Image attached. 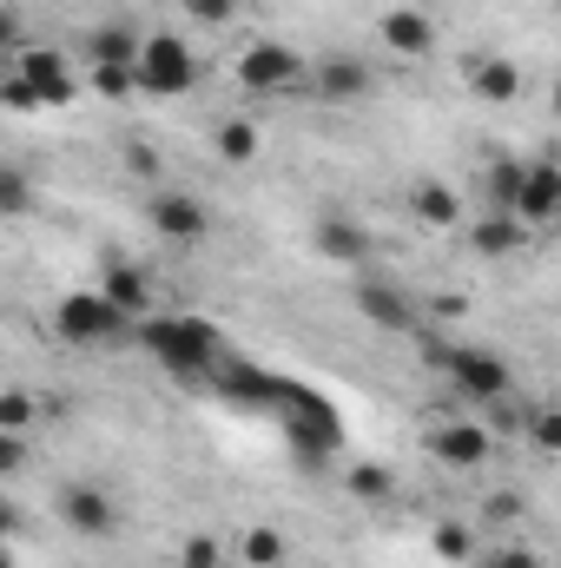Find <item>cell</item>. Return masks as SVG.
Here are the masks:
<instances>
[{
	"instance_id": "cell-1",
	"label": "cell",
	"mask_w": 561,
	"mask_h": 568,
	"mask_svg": "<svg viewBox=\"0 0 561 568\" xmlns=\"http://www.w3.org/2000/svg\"><path fill=\"white\" fill-rule=\"evenodd\" d=\"M198 87V53L185 33H140V53H133V93L152 100H178Z\"/></svg>"
},
{
	"instance_id": "cell-2",
	"label": "cell",
	"mask_w": 561,
	"mask_h": 568,
	"mask_svg": "<svg viewBox=\"0 0 561 568\" xmlns=\"http://www.w3.org/2000/svg\"><path fill=\"white\" fill-rule=\"evenodd\" d=\"M73 93H80V73L53 47H27L20 53V73H7V100L13 106H67Z\"/></svg>"
},
{
	"instance_id": "cell-3",
	"label": "cell",
	"mask_w": 561,
	"mask_h": 568,
	"mask_svg": "<svg viewBox=\"0 0 561 568\" xmlns=\"http://www.w3.org/2000/svg\"><path fill=\"white\" fill-rule=\"evenodd\" d=\"M126 324H133V317H120L100 291H67V297L53 304V331H60V344H120Z\"/></svg>"
},
{
	"instance_id": "cell-4",
	"label": "cell",
	"mask_w": 561,
	"mask_h": 568,
	"mask_svg": "<svg viewBox=\"0 0 561 568\" xmlns=\"http://www.w3.org/2000/svg\"><path fill=\"white\" fill-rule=\"evenodd\" d=\"M140 337L178 371H205L218 357V331L212 324H192V317H140Z\"/></svg>"
},
{
	"instance_id": "cell-5",
	"label": "cell",
	"mask_w": 561,
	"mask_h": 568,
	"mask_svg": "<svg viewBox=\"0 0 561 568\" xmlns=\"http://www.w3.org/2000/svg\"><path fill=\"white\" fill-rule=\"evenodd\" d=\"M145 225L165 239V245H205L212 239V212H205V199H192V192H178V185H159L152 199H145Z\"/></svg>"
},
{
	"instance_id": "cell-6",
	"label": "cell",
	"mask_w": 561,
	"mask_h": 568,
	"mask_svg": "<svg viewBox=\"0 0 561 568\" xmlns=\"http://www.w3.org/2000/svg\"><path fill=\"white\" fill-rule=\"evenodd\" d=\"M304 73H310V60L284 40H252L238 53V87L245 93H290V87H304Z\"/></svg>"
},
{
	"instance_id": "cell-7",
	"label": "cell",
	"mask_w": 561,
	"mask_h": 568,
	"mask_svg": "<svg viewBox=\"0 0 561 568\" xmlns=\"http://www.w3.org/2000/svg\"><path fill=\"white\" fill-rule=\"evenodd\" d=\"M442 371H449L456 397H469V404H502V397L516 390L509 364H502V357H489V351H476V344H456V351H442Z\"/></svg>"
},
{
	"instance_id": "cell-8",
	"label": "cell",
	"mask_w": 561,
	"mask_h": 568,
	"mask_svg": "<svg viewBox=\"0 0 561 568\" xmlns=\"http://www.w3.org/2000/svg\"><path fill=\"white\" fill-rule=\"evenodd\" d=\"M53 509H60V523H67L80 542H113V536H120V503H113V489H100V483H67V489L53 496Z\"/></svg>"
},
{
	"instance_id": "cell-9",
	"label": "cell",
	"mask_w": 561,
	"mask_h": 568,
	"mask_svg": "<svg viewBox=\"0 0 561 568\" xmlns=\"http://www.w3.org/2000/svg\"><path fill=\"white\" fill-rule=\"evenodd\" d=\"M350 304H357V317H364V324H377V331H390V337L417 331V304H410V291H404V284L357 278V284H350Z\"/></svg>"
},
{
	"instance_id": "cell-10",
	"label": "cell",
	"mask_w": 561,
	"mask_h": 568,
	"mask_svg": "<svg viewBox=\"0 0 561 568\" xmlns=\"http://www.w3.org/2000/svg\"><path fill=\"white\" fill-rule=\"evenodd\" d=\"M529 232H542V225H555L561 212V165L555 159H529L522 165V185H516V205H509Z\"/></svg>"
},
{
	"instance_id": "cell-11",
	"label": "cell",
	"mask_w": 561,
	"mask_h": 568,
	"mask_svg": "<svg viewBox=\"0 0 561 568\" xmlns=\"http://www.w3.org/2000/svg\"><path fill=\"white\" fill-rule=\"evenodd\" d=\"M404 212L417 219L422 232H456L462 225V199H456V185L449 179H410V192H404Z\"/></svg>"
},
{
	"instance_id": "cell-12",
	"label": "cell",
	"mask_w": 561,
	"mask_h": 568,
	"mask_svg": "<svg viewBox=\"0 0 561 568\" xmlns=\"http://www.w3.org/2000/svg\"><path fill=\"white\" fill-rule=\"evenodd\" d=\"M304 87H317L324 100L344 106V100H364V93H370V67H364L357 53H330V60H317V67L304 73Z\"/></svg>"
},
{
	"instance_id": "cell-13",
	"label": "cell",
	"mask_w": 561,
	"mask_h": 568,
	"mask_svg": "<svg viewBox=\"0 0 561 568\" xmlns=\"http://www.w3.org/2000/svg\"><path fill=\"white\" fill-rule=\"evenodd\" d=\"M384 47L404 53V60H429L436 53V20L422 7H390L384 13Z\"/></svg>"
},
{
	"instance_id": "cell-14",
	"label": "cell",
	"mask_w": 561,
	"mask_h": 568,
	"mask_svg": "<svg viewBox=\"0 0 561 568\" xmlns=\"http://www.w3.org/2000/svg\"><path fill=\"white\" fill-rule=\"evenodd\" d=\"M462 239H469V252H482V258H509V252L529 245V225H522L516 212H482Z\"/></svg>"
},
{
	"instance_id": "cell-15",
	"label": "cell",
	"mask_w": 561,
	"mask_h": 568,
	"mask_svg": "<svg viewBox=\"0 0 561 568\" xmlns=\"http://www.w3.org/2000/svg\"><path fill=\"white\" fill-rule=\"evenodd\" d=\"M140 53V27L133 20H100L86 33V67H133Z\"/></svg>"
},
{
	"instance_id": "cell-16",
	"label": "cell",
	"mask_w": 561,
	"mask_h": 568,
	"mask_svg": "<svg viewBox=\"0 0 561 568\" xmlns=\"http://www.w3.org/2000/svg\"><path fill=\"white\" fill-rule=\"evenodd\" d=\"M93 291H100V297H106V304H113L120 317H133V324H140L145 304H152V284H145L140 265H106V278L93 284Z\"/></svg>"
},
{
	"instance_id": "cell-17",
	"label": "cell",
	"mask_w": 561,
	"mask_h": 568,
	"mask_svg": "<svg viewBox=\"0 0 561 568\" xmlns=\"http://www.w3.org/2000/svg\"><path fill=\"white\" fill-rule=\"evenodd\" d=\"M429 449H436L442 463H456V469H476V463L489 456V429L482 424H442L429 436Z\"/></svg>"
},
{
	"instance_id": "cell-18",
	"label": "cell",
	"mask_w": 561,
	"mask_h": 568,
	"mask_svg": "<svg viewBox=\"0 0 561 568\" xmlns=\"http://www.w3.org/2000/svg\"><path fill=\"white\" fill-rule=\"evenodd\" d=\"M469 87H476V100L509 106V100L522 93V67H516V60H502V53H496V60H476V67H469Z\"/></svg>"
},
{
	"instance_id": "cell-19",
	"label": "cell",
	"mask_w": 561,
	"mask_h": 568,
	"mask_svg": "<svg viewBox=\"0 0 561 568\" xmlns=\"http://www.w3.org/2000/svg\"><path fill=\"white\" fill-rule=\"evenodd\" d=\"M317 252L337 258V265H364V258H370V232H364L357 219H324V225H317Z\"/></svg>"
},
{
	"instance_id": "cell-20",
	"label": "cell",
	"mask_w": 561,
	"mask_h": 568,
	"mask_svg": "<svg viewBox=\"0 0 561 568\" xmlns=\"http://www.w3.org/2000/svg\"><path fill=\"white\" fill-rule=\"evenodd\" d=\"M284 556H290V542H284V529H272V523H252L238 536V562L245 568H284Z\"/></svg>"
},
{
	"instance_id": "cell-21",
	"label": "cell",
	"mask_w": 561,
	"mask_h": 568,
	"mask_svg": "<svg viewBox=\"0 0 561 568\" xmlns=\"http://www.w3.org/2000/svg\"><path fill=\"white\" fill-rule=\"evenodd\" d=\"M33 205H40V185H33V172H20V165H0V219H33Z\"/></svg>"
},
{
	"instance_id": "cell-22",
	"label": "cell",
	"mask_w": 561,
	"mask_h": 568,
	"mask_svg": "<svg viewBox=\"0 0 561 568\" xmlns=\"http://www.w3.org/2000/svg\"><path fill=\"white\" fill-rule=\"evenodd\" d=\"M344 489H350L357 503H390V496H397V476H390L384 463H350V469H344Z\"/></svg>"
},
{
	"instance_id": "cell-23",
	"label": "cell",
	"mask_w": 561,
	"mask_h": 568,
	"mask_svg": "<svg viewBox=\"0 0 561 568\" xmlns=\"http://www.w3.org/2000/svg\"><path fill=\"white\" fill-rule=\"evenodd\" d=\"M258 126H252V120H218V159H225V165H252V159H258Z\"/></svg>"
},
{
	"instance_id": "cell-24",
	"label": "cell",
	"mask_w": 561,
	"mask_h": 568,
	"mask_svg": "<svg viewBox=\"0 0 561 568\" xmlns=\"http://www.w3.org/2000/svg\"><path fill=\"white\" fill-rule=\"evenodd\" d=\"M516 185H522V159H496L482 172V192H489V212H509L516 205Z\"/></svg>"
},
{
	"instance_id": "cell-25",
	"label": "cell",
	"mask_w": 561,
	"mask_h": 568,
	"mask_svg": "<svg viewBox=\"0 0 561 568\" xmlns=\"http://www.w3.org/2000/svg\"><path fill=\"white\" fill-rule=\"evenodd\" d=\"M429 542H436L442 562H469V556H476V529H469V523H436Z\"/></svg>"
},
{
	"instance_id": "cell-26",
	"label": "cell",
	"mask_w": 561,
	"mask_h": 568,
	"mask_svg": "<svg viewBox=\"0 0 561 568\" xmlns=\"http://www.w3.org/2000/svg\"><path fill=\"white\" fill-rule=\"evenodd\" d=\"M33 417H40L33 390H0V429H20V436H33Z\"/></svg>"
},
{
	"instance_id": "cell-27",
	"label": "cell",
	"mask_w": 561,
	"mask_h": 568,
	"mask_svg": "<svg viewBox=\"0 0 561 568\" xmlns=\"http://www.w3.org/2000/svg\"><path fill=\"white\" fill-rule=\"evenodd\" d=\"M178 568H225V542L218 536H185L178 542Z\"/></svg>"
},
{
	"instance_id": "cell-28",
	"label": "cell",
	"mask_w": 561,
	"mask_h": 568,
	"mask_svg": "<svg viewBox=\"0 0 561 568\" xmlns=\"http://www.w3.org/2000/svg\"><path fill=\"white\" fill-rule=\"evenodd\" d=\"M86 87L106 93V100H126L133 93V67H86Z\"/></svg>"
},
{
	"instance_id": "cell-29",
	"label": "cell",
	"mask_w": 561,
	"mask_h": 568,
	"mask_svg": "<svg viewBox=\"0 0 561 568\" xmlns=\"http://www.w3.org/2000/svg\"><path fill=\"white\" fill-rule=\"evenodd\" d=\"M27 456H33V436L0 429V483H7V476H20V469H27Z\"/></svg>"
},
{
	"instance_id": "cell-30",
	"label": "cell",
	"mask_w": 561,
	"mask_h": 568,
	"mask_svg": "<svg viewBox=\"0 0 561 568\" xmlns=\"http://www.w3.org/2000/svg\"><path fill=\"white\" fill-rule=\"evenodd\" d=\"M178 7H185L198 27H232V20H238V0H178Z\"/></svg>"
},
{
	"instance_id": "cell-31",
	"label": "cell",
	"mask_w": 561,
	"mask_h": 568,
	"mask_svg": "<svg viewBox=\"0 0 561 568\" xmlns=\"http://www.w3.org/2000/svg\"><path fill=\"white\" fill-rule=\"evenodd\" d=\"M529 443H536L542 456H555L561 449V417L555 410H536V417H529Z\"/></svg>"
},
{
	"instance_id": "cell-32",
	"label": "cell",
	"mask_w": 561,
	"mask_h": 568,
	"mask_svg": "<svg viewBox=\"0 0 561 568\" xmlns=\"http://www.w3.org/2000/svg\"><path fill=\"white\" fill-rule=\"evenodd\" d=\"M482 568H542V556H536V549H522V542H509V549H489Z\"/></svg>"
},
{
	"instance_id": "cell-33",
	"label": "cell",
	"mask_w": 561,
	"mask_h": 568,
	"mask_svg": "<svg viewBox=\"0 0 561 568\" xmlns=\"http://www.w3.org/2000/svg\"><path fill=\"white\" fill-rule=\"evenodd\" d=\"M13 536H20V509L0 496V549H13Z\"/></svg>"
},
{
	"instance_id": "cell-34",
	"label": "cell",
	"mask_w": 561,
	"mask_h": 568,
	"mask_svg": "<svg viewBox=\"0 0 561 568\" xmlns=\"http://www.w3.org/2000/svg\"><path fill=\"white\" fill-rule=\"evenodd\" d=\"M489 516H496V523H516V516H522V503H516V496H496V503H489Z\"/></svg>"
},
{
	"instance_id": "cell-35",
	"label": "cell",
	"mask_w": 561,
	"mask_h": 568,
	"mask_svg": "<svg viewBox=\"0 0 561 568\" xmlns=\"http://www.w3.org/2000/svg\"><path fill=\"white\" fill-rule=\"evenodd\" d=\"M13 40H20V13H7V7H0V53H7Z\"/></svg>"
},
{
	"instance_id": "cell-36",
	"label": "cell",
	"mask_w": 561,
	"mask_h": 568,
	"mask_svg": "<svg viewBox=\"0 0 561 568\" xmlns=\"http://www.w3.org/2000/svg\"><path fill=\"white\" fill-rule=\"evenodd\" d=\"M0 568H13V549H0Z\"/></svg>"
},
{
	"instance_id": "cell-37",
	"label": "cell",
	"mask_w": 561,
	"mask_h": 568,
	"mask_svg": "<svg viewBox=\"0 0 561 568\" xmlns=\"http://www.w3.org/2000/svg\"><path fill=\"white\" fill-rule=\"evenodd\" d=\"M0 100H7V73H0Z\"/></svg>"
}]
</instances>
